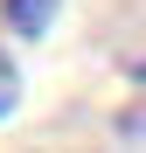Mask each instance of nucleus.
<instances>
[{"instance_id": "nucleus-2", "label": "nucleus", "mask_w": 146, "mask_h": 153, "mask_svg": "<svg viewBox=\"0 0 146 153\" xmlns=\"http://www.w3.org/2000/svg\"><path fill=\"white\" fill-rule=\"evenodd\" d=\"M14 105H21V70H14L7 49H0V118H14Z\"/></svg>"}, {"instance_id": "nucleus-3", "label": "nucleus", "mask_w": 146, "mask_h": 153, "mask_svg": "<svg viewBox=\"0 0 146 153\" xmlns=\"http://www.w3.org/2000/svg\"><path fill=\"white\" fill-rule=\"evenodd\" d=\"M125 76H132V91H146V56H139V63L125 70ZM139 111H146V105H139Z\"/></svg>"}, {"instance_id": "nucleus-1", "label": "nucleus", "mask_w": 146, "mask_h": 153, "mask_svg": "<svg viewBox=\"0 0 146 153\" xmlns=\"http://www.w3.org/2000/svg\"><path fill=\"white\" fill-rule=\"evenodd\" d=\"M56 7H63V0H0V21H7L14 35H49Z\"/></svg>"}]
</instances>
